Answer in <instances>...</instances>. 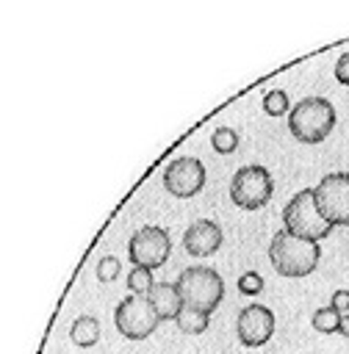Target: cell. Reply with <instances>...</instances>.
I'll return each mask as SVG.
<instances>
[{
    "label": "cell",
    "mask_w": 349,
    "mask_h": 354,
    "mask_svg": "<svg viewBox=\"0 0 349 354\" xmlns=\"http://www.w3.org/2000/svg\"><path fill=\"white\" fill-rule=\"evenodd\" d=\"M269 260L280 277H307L321 260V246L316 241H305L285 230H277L269 243Z\"/></svg>",
    "instance_id": "1"
},
{
    "label": "cell",
    "mask_w": 349,
    "mask_h": 354,
    "mask_svg": "<svg viewBox=\"0 0 349 354\" xmlns=\"http://www.w3.org/2000/svg\"><path fill=\"white\" fill-rule=\"evenodd\" d=\"M335 127V108L327 97H302L288 111V130L302 144L324 141Z\"/></svg>",
    "instance_id": "2"
},
{
    "label": "cell",
    "mask_w": 349,
    "mask_h": 354,
    "mask_svg": "<svg viewBox=\"0 0 349 354\" xmlns=\"http://www.w3.org/2000/svg\"><path fill=\"white\" fill-rule=\"evenodd\" d=\"M174 288H177V293L183 299V307H188V310L213 313L224 299V279L211 266L183 268L177 282H174Z\"/></svg>",
    "instance_id": "3"
},
{
    "label": "cell",
    "mask_w": 349,
    "mask_h": 354,
    "mask_svg": "<svg viewBox=\"0 0 349 354\" xmlns=\"http://www.w3.org/2000/svg\"><path fill=\"white\" fill-rule=\"evenodd\" d=\"M283 230L296 235V238H305V241H321L330 235L332 224H327L319 210H316V202H313V188H302L291 196V202L283 207Z\"/></svg>",
    "instance_id": "4"
},
{
    "label": "cell",
    "mask_w": 349,
    "mask_h": 354,
    "mask_svg": "<svg viewBox=\"0 0 349 354\" xmlns=\"http://www.w3.org/2000/svg\"><path fill=\"white\" fill-rule=\"evenodd\" d=\"M319 216L332 227H349V171L324 174L313 188Z\"/></svg>",
    "instance_id": "5"
},
{
    "label": "cell",
    "mask_w": 349,
    "mask_h": 354,
    "mask_svg": "<svg viewBox=\"0 0 349 354\" xmlns=\"http://www.w3.org/2000/svg\"><path fill=\"white\" fill-rule=\"evenodd\" d=\"M172 254V238L166 227L144 224L127 241V260L136 268H161Z\"/></svg>",
    "instance_id": "6"
},
{
    "label": "cell",
    "mask_w": 349,
    "mask_h": 354,
    "mask_svg": "<svg viewBox=\"0 0 349 354\" xmlns=\"http://www.w3.org/2000/svg\"><path fill=\"white\" fill-rule=\"evenodd\" d=\"M274 183L271 174L258 166V163H247L241 169H235L233 180H230V199L233 205L244 207V210H258L271 199Z\"/></svg>",
    "instance_id": "7"
},
{
    "label": "cell",
    "mask_w": 349,
    "mask_h": 354,
    "mask_svg": "<svg viewBox=\"0 0 349 354\" xmlns=\"http://www.w3.org/2000/svg\"><path fill=\"white\" fill-rule=\"evenodd\" d=\"M114 324L119 329V335H125L127 340H144L155 332V326L161 324L155 304L150 301V296H127L116 304L114 310Z\"/></svg>",
    "instance_id": "8"
},
{
    "label": "cell",
    "mask_w": 349,
    "mask_h": 354,
    "mask_svg": "<svg viewBox=\"0 0 349 354\" xmlns=\"http://www.w3.org/2000/svg\"><path fill=\"white\" fill-rule=\"evenodd\" d=\"M274 335V313L263 304H247L235 315V337L247 348L266 346Z\"/></svg>",
    "instance_id": "9"
},
{
    "label": "cell",
    "mask_w": 349,
    "mask_h": 354,
    "mask_svg": "<svg viewBox=\"0 0 349 354\" xmlns=\"http://www.w3.org/2000/svg\"><path fill=\"white\" fill-rule=\"evenodd\" d=\"M205 185V166L199 158H174L163 169V188L172 196H194Z\"/></svg>",
    "instance_id": "10"
},
{
    "label": "cell",
    "mask_w": 349,
    "mask_h": 354,
    "mask_svg": "<svg viewBox=\"0 0 349 354\" xmlns=\"http://www.w3.org/2000/svg\"><path fill=\"white\" fill-rule=\"evenodd\" d=\"M183 246L191 257H208L222 246V227L211 218H199L183 232Z\"/></svg>",
    "instance_id": "11"
},
{
    "label": "cell",
    "mask_w": 349,
    "mask_h": 354,
    "mask_svg": "<svg viewBox=\"0 0 349 354\" xmlns=\"http://www.w3.org/2000/svg\"><path fill=\"white\" fill-rule=\"evenodd\" d=\"M150 296V301L155 304V310H158V318L161 321H174L177 318V313L183 310V299H180V293H177V288H174V282H155L152 285V290L147 293Z\"/></svg>",
    "instance_id": "12"
},
{
    "label": "cell",
    "mask_w": 349,
    "mask_h": 354,
    "mask_svg": "<svg viewBox=\"0 0 349 354\" xmlns=\"http://www.w3.org/2000/svg\"><path fill=\"white\" fill-rule=\"evenodd\" d=\"M69 337H72V343L80 346V348L94 346V343L100 340V321H97L94 315H78V318L72 321V326H69Z\"/></svg>",
    "instance_id": "13"
},
{
    "label": "cell",
    "mask_w": 349,
    "mask_h": 354,
    "mask_svg": "<svg viewBox=\"0 0 349 354\" xmlns=\"http://www.w3.org/2000/svg\"><path fill=\"white\" fill-rule=\"evenodd\" d=\"M174 324H177V329H180V332H186V335H202V332L208 329V324H211V313L183 307V310L177 313Z\"/></svg>",
    "instance_id": "14"
},
{
    "label": "cell",
    "mask_w": 349,
    "mask_h": 354,
    "mask_svg": "<svg viewBox=\"0 0 349 354\" xmlns=\"http://www.w3.org/2000/svg\"><path fill=\"white\" fill-rule=\"evenodd\" d=\"M310 324H313V329H316V332L332 335V332H338V326H341V313H335L330 304H327V307H319V310L313 313Z\"/></svg>",
    "instance_id": "15"
},
{
    "label": "cell",
    "mask_w": 349,
    "mask_h": 354,
    "mask_svg": "<svg viewBox=\"0 0 349 354\" xmlns=\"http://www.w3.org/2000/svg\"><path fill=\"white\" fill-rule=\"evenodd\" d=\"M211 144H213V149L219 155H230L238 147V133L233 127H216L213 136H211Z\"/></svg>",
    "instance_id": "16"
},
{
    "label": "cell",
    "mask_w": 349,
    "mask_h": 354,
    "mask_svg": "<svg viewBox=\"0 0 349 354\" xmlns=\"http://www.w3.org/2000/svg\"><path fill=\"white\" fill-rule=\"evenodd\" d=\"M152 271L150 268H133L127 274V290H133V296H147L152 290Z\"/></svg>",
    "instance_id": "17"
},
{
    "label": "cell",
    "mask_w": 349,
    "mask_h": 354,
    "mask_svg": "<svg viewBox=\"0 0 349 354\" xmlns=\"http://www.w3.org/2000/svg\"><path fill=\"white\" fill-rule=\"evenodd\" d=\"M263 111L269 116H280V113H288V91L283 88H271L263 94Z\"/></svg>",
    "instance_id": "18"
},
{
    "label": "cell",
    "mask_w": 349,
    "mask_h": 354,
    "mask_svg": "<svg viewBox=\"0 0 349 354\" xmlns=\"http://www.w3.org/2000/svg\"><path fill=\"white\" fill-rule=\"evenodd\" d=\"M119 271H122L119 257H114V254H102L100 257V263H97V279L100 282H114L119 277Z\"/></svg>",
    "instance_id": "19"
},
{
    "label": "cell",
    "mask_w": 349,
    "mask_h": 354,
    "mask_svg": "<svg viewBox=\"0 0 349 354\" xmlns=\"http://www.w3.org/2000/svg\"><path fill=\"white\" fill-rule=\"evenodd\" d=\"M238 290L247 293V296L260 293V290H263V277H260L258 271H244V274L238 277Z\"/></svg>",
    "instance_id": "20"
},
{
    "label": "cell",
    "mask_w": 349,
    "mask_h": 354,
    "mask_svg": "<svg viewBox=\"0 0 349 354\" xmlns=\"http://www.w3.org/2000/svg\"><path fill=\"white\" fill-rule=\"evenodd\" d=\"M330 307H332L335 313L346 315V313H349V290H335V293H332V301H330Z\"/></svg>",
    "instance_id": "21"
},
{
    "label": "cell",
    "mask_w": 349,
    "mask_h": 354,
    "mask_svg": "<svg viewBox=\"0 0 349 354\" xmlns=\"http://www.w3.org/2000/svg\"><path fill=\"white\" fill-rule=\"evenodd\" d=\"M335 77H338V83L349 86V53H343V55L335 61Z\"/></svg>",
    "instance_id": "22"
},
{
    "label": "cell",
    "mask_w": 349,
    "mask_h": 354,
    "mask_svg": "<svg viewBox=\"0 0 349 354\" xmlns=\"http://www.w3.org/2000/svg\"><path fill=\"white\" fill-rule=\"evenodd\" d=\"M338 335L349 337V313H346V315H341V326H338Z\"/></svg>",
    "instance_id": "23"
}]
</instances>
